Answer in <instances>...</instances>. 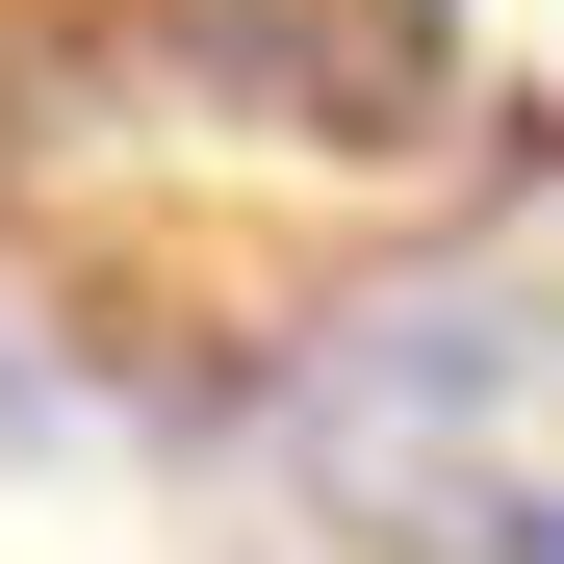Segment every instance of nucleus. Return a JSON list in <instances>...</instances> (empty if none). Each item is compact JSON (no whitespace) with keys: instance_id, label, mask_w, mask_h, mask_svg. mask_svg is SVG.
Listing matches in <instances>:
<instances>
[{"instance_id":"f257e3e1","label":"nucleus","mask_w":564,"mask_h":564,"mask_svg":"<svg viewBox=\"0 0 564 564\" xmlns=\"http://www.w3.org/2000/svg\"><path fill=\"white\" fill-rule=\"evenodd\" d=\"M282 488L334 564H564V282L436 257L282 359Z\"/></svg>"}]
</instances>
